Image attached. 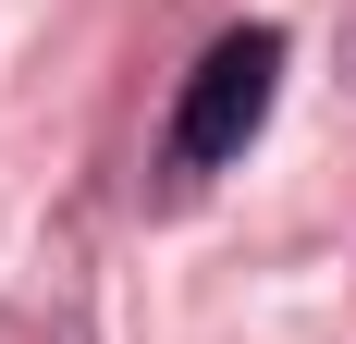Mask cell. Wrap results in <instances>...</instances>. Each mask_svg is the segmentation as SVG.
Segmentation results:
<instances>
[{
  "mask_svg": "<svg viewBox=\"0 0 356 344\" xmlns=\"http://www.w3.org/2000/svg\"><path fill=\"white\" fill-rule=\"evenodd\" d=\"M270 99H283V25H234V37H209V62L184 74V99H172V172L246 160V136L270 123Z\"/></svg>",
  "mask_w": 356,
  "mask_h": 344,
  "instance_id": "6da1fadb",
  "label": "cell"
}]
</instances>
